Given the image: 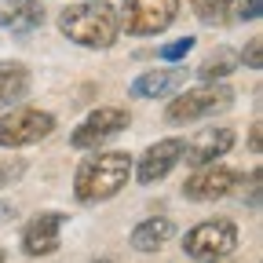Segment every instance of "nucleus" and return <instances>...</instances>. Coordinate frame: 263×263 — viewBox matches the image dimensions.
<instances>
[{
    "mask_svg": "<svg viewBox=\"0 0 263 263\" xmlns=\"http://www.w3.org/2000/svg\"><path fill=\"white\" fill-rule=\"evenodd\" d=\"M132 176V157L124 150H106V154H95L88 161H81V168L73 176V194L81 205H99V201H110L114 194L124 190Z\"/></svg>",
    "mask_w": 263,
    "mask_h": 263,
    "instance_id": "nucleus-1",
    "label": "nucleus"
},
{
    "mask_svg": "<svg viewBox=\"0 0 263 263\" xmlns=\"http://www.w3.org/2000/svg\"><path fill=\"white\" fill-rule=\"evenodd\" d=\"M59 29H62L73 44L91 48V51H103V48H110V44L117 41L121 18H117V11L106 4V0H84V4L62 8Z\"/></svg>",
    "mask_w": 263,
    "mask_h": 263,
    "instance_id": "nucleus-2",
    "label": "nucleus"
},
{
    "mask_svg": "<svg viewBox=\"0 0 263 263\" xmlns=\"http://www.w3.org/2000/svg\"><path fill=\"white\" fill-rule=\"evenodd\" d=\"M230 103H234V91H230V84L223 81H205L197 84L183 95H176L168 110H164V121L168 124H190V121H201V117H212L219 110H230Z\"/></svg>",
    "mask_w": 263,
    "mask_h": 263,
    "instance_id": "nucleus-3",
    "label": "nucleus"
},
{
    "mask_svg": "<svg viewBox=\"0 0 263 263\" xmlns=\"http://www.w3.org/2000/svg\"><path fill=\"white\" fill-rule=\"evenodd\" d=\"M234 249H238V227L227 216H216V219H205V223L190 227L186 238H183V252L197 263H219Z\"/></svg>",
    "mask_w": 263,
    "mask_h": 263,
    "instance_id": "nucleus-4",
    "label": "nucleus"
},
{
    "mask_svg": "<svg viewBox=\"0 0 263 263\" xmlns=\"http://www.w3.org/2000/svg\"><path fill=\"white\" fill-rule=\"evenodd\" d=\"M55 132V117L48 110H37V106H15L11 114L0 117V146L8 150H18V146H33L48 139Z\"/></svg>",
    "mask_w": 263,
    "mask_h": 263,
    "instance_id": "nucleus-5",
    "label": "nucleus"
},
{
    "mask_svg": "<svg viewBox=\"0 0 263 263\" xmlns=\"http://www.w3.org/2000/svg\"><path fill=\"white\" fill-rule=\"evenodd\" d=\"M179 15V0H124L121 29L132 37H157Z\"/></svg>",
    "mask_w": 263,
    "mask_h": 263,
    "instance_id": "nucleus-6",
    "label": "nucleus"
},
{
    "mask_svg": "<svg viewBox=\"0 0 263 263\" xmlns=\"http://www.w3.org/2000/svg\"><path fill=\"white\" fill-rule=\"evenodd\" d=\"M128 124H132V114H128L124 106H99V110H91V114L77 124V132L70 136V146L91 150V146H99L103 139L117 136V132H124Z\"/></svg>",
    "mask_w": 263,
    "mask_h": 263,
    "instance_id": "nucleus-7",
    "label": "nucleus"
},
{
    "mask_svg": "<svg viewBox=\"0 0 263 263\" xmlns=\"http://www.w3.org/2000/svg\"><path fill=\"white\" fill-rule=\"evenodd\" d=\"M238 183H241V172L209 161V164H197V172L183 183V194L190 197V201H219V197L234 194Z\"/></svg>",
    "mask_w": 263,
    "mask_h": 263,
    "instance_id": "nucleus-8",
    "label": "nucleus"
},
{
    "mask_svg": "<svg viewBox=\"0 0 263 263\" xmlns=\"http://www.w3.org/2000/svg\"><path fill=\"white\" fill-rule=\"evenodd\" d=\"M62 223H66L62 212H41V216H33L26 223V230H22V252L26 256H51V252H59Z\"/></svg>",
    "mask_w": 263,
    "mask_h": 263,
    "instance_id": "nucleus-9",
    "label": "nucleus"
},
{
    "mask_svg": "<svg viewBox=\"0 0 263 263\" xmlns=\"http://www.w3.org/2000/svg\"><path fill=\"white\" fill-rule=\"evenodd\" d=\"M179 157H183V139H161V143H154L139 161H132L136 164V179L139 183H157V179H164L176 164H179Z\"/></svg>",
    "mask_w": 263,
    "mask_h": 263,
    "instance_id": "nucleus-10",
    "label": "nucleus"
},
{
    "mask_svg": "<svg viewBox=\"0 0 263 263\" xmlns=\"http://www.w3.org/2000/svg\"><path fill=\"white\" fill-rule=\"evenodd\" d=\"M230 150H234V132L230 128H205V132H197V136H190V143L183 139L186 164H209V161H216Z\"/></svg>",
    "mask_w": 263,
    "mask_h": 263,
    "instance_id": "nucleus-11",
    "label": "nucleus"
},
{
    "mask_svg": "<svg viewBox=\"0 0 263 263\" xmlns=\"http://www.w3.org/2000/svg\"><path fill=\"white\" fill-rule=\"evenodd\" d=\"M44 26V4L41 0H0V29L26 33Z\"/></svg>",
    "mask_w": 263,
    "mask_h": 263,
    "instance_id": "nucleus-12",
    "label": "nucleus"
},
{
    "mask_svg": "<svg viewBox=\"0 0 263 263\" xmlns=\"http://www.w3.org/2000/svg\"><path fill=\"white\" fill-rule=\"evenodd\" d=\"M172 234H176L172 219L150 216V219H143L136 230H132V249H136V252H157V249H164L172 241Z\"/></svg>",
    "mask_w": 263,
    "mask_h": 263,
    "instance_id": "nucleus-13",
    "label": "nucleus"
},
{
    "mask_svg": "<svg viewBox=\"0 0 263 263\" xmlns=\"http://www.w3.org/2000/svg\"><path fill=\"white\" fill-rule=\"evenodd\" d=\"M179 84H183L179 70H150V73L132 81V95L136 99H161V95H172Z\"/></svg>",
    "mask_w": 263,
    "mask_h": 263,
    "instance_id": "nucleus-14",
    "label": "nucleus"
},
{
    "mask_svg": "<svg viewBox=\"0 0 263 263\" xmlns=\"http://www.w3.org/2000/svg\"><path fill=\"white\" fill-rule=\"evenodd\" d=\"M29 91V70L22 62H0V106L22 103Z\"/></svg>",
    "mask_w": 263,
    "mask_h": 263,
    "instance_id": "nucleus-15",
    "label": "nucleus"
},
{
    "mask_svg": "<svg viewBox=\"0 0 263 263\" xmlns=\"http://www.w3.org/2000/svg\"><path fill=\"white\" fill-rule=\"evenodd\" d=\"M234 66H238V55L230 51V48H219V51L201 66V73H197V77H201V81H223V77H230Z\"/></svg>",
    "mask_w": 263,
    "mask_h": 263,
    "instance_id": "nucleus-16",
    "label": "nucleus"
},
{
    "mask_svg": "<svg viewBox=\"0 0 263 263\" xmlns=\"http://www.w3.org/2000/svg\"><path fill=\"white\" fill-rule=\"evenodd\" d=\"M190 11L201 18L205 26H227V8H223V0H186Z\"/></svg>",
    "mask_w": 263,
    "mask_h": 263,
    "instance_id": "nucleus-17",
    "label": "nucleus"
},
{
    "mask_svg": "<svg viewBox=\"0 0 263 263\" xmlns=\"http://www.w3.org/2000/svg\"><path fill=\"white\" fill-rule=\"evenodd\" d=\"M227 22H256L259 18V0H223Z\"/></svg>",
    "mask_w": 263,
    "mask_h": 263,
    "instance_id": "nucleus-18",
    "label": "nucleus"
},
{
    "mask_svg": "<svg viewBox=\"0 0 263 263\" xmlns=\"http://www.w3.org/2000/svg\"><path fill=\"white\" fill-rule=\"evenodd\" d=\"M238 62H245L249 70H259V66H263V41H259V37H252V41L245 44V51L238 55Z\"/></svg>",
    "mask_w": 263,
    "mask_h": 263,
    "instance_id": "nucleus-19",
    "label": "nucleus"
},
{
    "mask_svg": "<svg viewBox=\"0 0 263 263\" xmlns=\"http://www.w3.org/2000/svg\"><path fill=\"white\" fill-rule=\"evenodd\" d=\"M22 172H26V161H11V164H0V190H4V186H11L15 179H22Z\"/></svg>",
    "mask_w": 263,
    "mask_h": 263,
    "instance_id": "nucleus-20",
    "label": "nucleus"
},
{
    "mask_svg": "<svg viewBox=\"0 0 263 263\" xmlns=\"http://www.w3.org/2000/svg\"><path fill=\"white\" fill-rule=\"evenodd\" d=\"M190 48H194V37H179V41H172L168 48H161V55L168 59V62H176V59H183Z\"/></svg>",
    "mask_w": 263,
    "mask_h": 263,
    "instance_id": "nucleus-21",
    "label": "nucleus"
},
{
    "mask_svg": "<svg viewBox=\"0 0 263 263\" xmlns=\"http://www.w3.org/2000/svg\"><path fill=\"white\" fill-rule=\"evenodd\" d=\"M249 146H252V154H259V150H263V139H259V117L252 121V132H249Z\"/></svg>",
    "mask_w": 263,
    "mask_h": 263,
    "instance_id": "nucleus-22",
    "label": "nucleus"
},
{
    "mask_svg": "<svg viewBox=\"0 0 263 263\" xmlns=\"http://www.w3.org/2000/svg\"><path fill=\"white\" fill-rule=\"evenodd\" d=\"M0 263H4V249H0Z\"/></svg>",
    "mask_w": 263,
    "mask_h": 263,
    "instance_id": "nucleus-23",
    "label": "nucleus"
}]
</instances>
